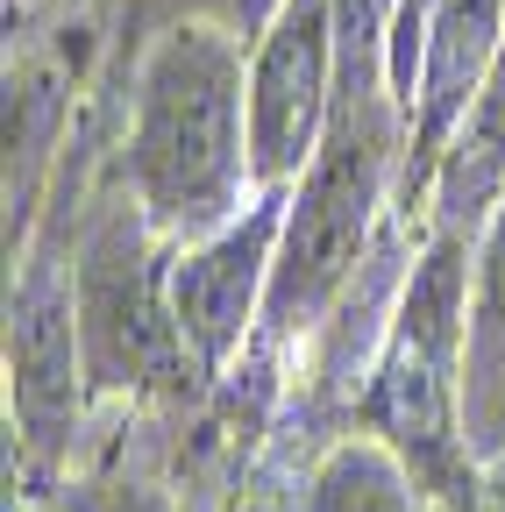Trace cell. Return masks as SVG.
Listing matches in <instances>:
<instances>
[{
	"instance_id": "obj_1",
	"label": "cell",
	"mask_w": 505,
	"mask_h": 512,
	"mask_svg": "<svg viewBox=\"0 0 505 512\" xmlns=\"http://www.w3.org/2000/svg\"><path fill=\"white\" fill-rule=\"evenodd\" d=\"M121 128L100 178L129 192L143 221L185 249L257 200L249 157V43L221 22H171L136 43L121 79Z\"/></svg>"
},
{
	"instance_id": "obj_2",
	"label": "cell",
	"mask_w": 505,
	"mask_h": 512,
	"mask_svg": "<svg viewBox=\"0 0 505 512\" xmlns=\"http://www.w3.org/2000/svg\"><path fill=\"white\" fill-rule=\"evenodd\" d=\"M406 178V107L392 79H335V114L313 164L292 185L264 328L242 363H285L328 328L342 292L377 256V221H385L392 185Z\"/></svg>"
},
{
	"instance_id": "obj_3",
	"label": "cell",
	"mask_w": 505,
	"mask_h": 512,
	"mask_svg": "<svg viewBox=\"0 0 505 512\" xmlns=\"http://www.w3.org/2000/svg\"><path fill=\"white\" fill-rule=\"evenodd\" d=\"M470 264L477 235L427 228L420 264L392 299V328L356 392V427L385 441L406 477L441 505L463 512L484 498V470L463 441V328H470Z\"/></svg>"
},
{
	"instance_id": "obj_4",
	"label": "cell",
	"mask_w": 505,
	"mask_h": 512,
	"mask_svg": "<svg viewBox=\"0 0 505 512\" xmlns=\"http://www.w3.org/2000/svg\"><path fill=\"white\" fill-rule=\"evenodd\" d=\"M50 228V221H43ZM65 235V228H57ZM171 242L143 221L129 192H79L72 221V299H79V349L100 399H178L200 370L171 313Z\"/></svg>"
},
{
	"instance_id": "obj_5",
	"label": "cell",
	"mask_w": 505,
	"mask_h": 512,
	"mask_svg": "<svg viewBox=\"0 0 505 512\" xmlns=\"http://www.w3.org/2000/svg\"><path fill=\"white\" fill-rule=\"evenodd\" d=\"M107 0H43L8 15V100H0V143H8V256L29 249L43 200L65 150L79 143L86 86H100L107 57Z\"/></svg>"
},
{
	"instance_id": "obj_6",
	"label": "cell",
	"mask_w": 505,
	"mask_h": 512,
	"mask_svg": "<svg viewBox=\"0 0 505 512\" xmlns=\"http://www.w3.org/2000/svg\"><path fill=\"white\" fill-rule=\"evenodd\" d=\"M8 441L29 470L57 477L86 434L93 377L79 349V299H72V249L57 228H36L22 256H8Z\"/></svg>"
},
{
	"instance_id": "obj_7",
	"label": "cell",
	"mask_w": 505,
	"mask_h": 512,
	"mask_svg": "<svg viewBox=\"0 0 505 512\" xmlns=\"http://www.w3.org/2000/svg\"><path fill=\"white\" fill-rule=\"evenodd\" d=\"M292 185H264L228 228L185 242L171 256V313L178 335L193 349L200 384L228 377L249 342L264 328V299H271V264H278V235H285Z\"/></svg>"
},
{
	"instance_id": "obj_8",
	"label": "cell",
	"mask_w": 505,
	"mask_h": 512,
	"mask_svg": "<svg viewBox=\"0 0 505 512\" xmlns=\"http://www.w3.org/2000/svg\"><path fill=\"white\" fill-rule=\"evenodd\" d=\"M342 43L335 0H285L271 29L249 43V157L257 185H299L335 114Z\"/></svg>"
},
{
	"instance_id": "obj_9",
	"label": "cell",
	"mask_w": 505,
	"mask_h": 512,
	"mask_svg": "<svg viewBox=\"0 0 505 512\" xmlns=\"http://www.w3.org/2000/svg\"><path fill=\"white\" fill-rule=\"evenodd\" d=\"M463 441L477 470L505 456V200L477 228L470 328H463Z\"/></svg>"
},
{
	"instance_id": "obj_10",
	"label": "cell",
	"mask_w": 505,
	"mask_h": 512,
	"mask_svg": "<svg viewBox=\"0 0 505 512\" xmlns=\"http://www.w3.org/2000/svg\"><path fill=\"white\" fill-rule=\"evenodd\" d=\"M299 512H441V505L406 477V463L385 441H370L356 427L349 441H335L313 463V477L299 491Z\"/></svg>"
},
{
	"instance_id": "obj_11",
	"label": "cell",
	"mask_w": 505,
	"mask_h": 512,
	"mask_svg": "<svg viewBox=\"0 0 505 512\" xmlns=\"http://www.w3.org/2000/svg\"><path fill=\"white\" fill-rule=\"evenodd\" d=\"M278 8L285 0H121V43H143V36L171 29V22H221L242 43H257Z\"/></svg>"
},
{
	"instance_id": "obj_12",
	"label": "cell",
	"mask_w": 505,
	"mask_h": 512,
	"mask_svg": "<svg viewBox=\"0 0 505 512\" xmlns=\"http://www.w3.org/2000/svg\"><path fill=\"white\" fill-rule=\"evenodd\" d=\"M65 512H171V505H164V491H150L136 477H86V484H72Z\"/></svg>"
},
{
	"instance_id": "obj_13",
	"label": "cell",
	"mask_w": 505,
	"mask_h": 512,
	"mask_svg": "<svg viewBox=\"0 0 505 512\" xmlns=\"http://www.w3.org/2000/svg\"><path fill=\"white\" fill-rule=\"evenodd\" d=\"M22 8H43V0H8V15H22Z\"/></svg>"
}]
</instances>
